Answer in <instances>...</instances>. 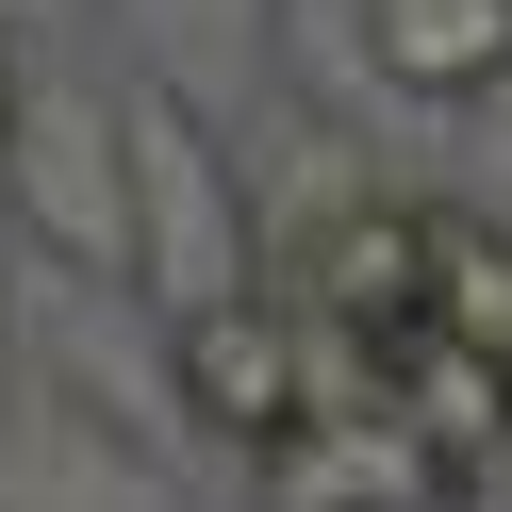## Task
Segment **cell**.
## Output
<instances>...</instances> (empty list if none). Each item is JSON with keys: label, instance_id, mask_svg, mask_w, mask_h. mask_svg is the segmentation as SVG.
<instances>
[{"label": "cell", "instance_id": "7a4b0ae2", "mask_svg": "<svg viewBox=\"0 0 512 512\" xmlns=\"http://www.w3.org/2000/svg\"><path fill=\"white\" fill-rule=\"evenodd\" d=\"M463 496H479V463L413 430L397 380L380 397H314L248 446V512H463Z\"/></svg>", "mask_w": 512, "mask_h": 512}, {"label": "cell", "instance_id": "6da1fadb", "mask_svg": "<svg viewBox=\"0 0 512 512\" xmlns=\"http://www.w3.org/2000/svg\"><path fill=\"white\" fill-rule=\"evenodd\" d=\"M116 133H133V298L149 314H199L232 281H265V215H248V166H232V133H215L199 83L149 67L116 100Z\"/></svg>", "mask_w": 512, "mask_h": 512}, {"label": "cell", "instance_id": "277c9868", "mask_svg": "<svg viewBox=\"0 0 512 512\" xmlns=\"http://www.w3.org/2000/svg\"><path fill=\"white\" fill-rule=\"evenodd\" d=\"M0 182H17L34 248H67L83 281H133V133H116V100H17Z\"/></svg>", "mask_w": 512, "mask_h": 512}, {"label": "cell", "instance_id": "8992f818", "mask_svg": "<svg viewBox=\"0 0 512 512\" xmlns=\"http://www.w3.org/2000/svg\"><path fill=\"white\" fill-rule=\"evenodd\" d=\"M0 512H166V463L100 446L83 413H34V397H0Z\"/></svg>", "mask_w": 512, "mask_h": 512}, {"label": "cell", "instance_id": "9c48e42d", "mask_svg": "<svg viewBox=\"0 0 512 512\" xmlns=\"http://www.w3.org/2000/svg\"><path fill=\"white\" fill-rule=\"evenodd\" d=\"M479 512H512V446H496V496H479Z\"/></svg>", "mask_w": 512, "mask_h": 512}, {"label": "cell", "instance_id": "ba28073f", "mask_svg": "<svg viewBox=\"0 0 512 512\" xmlns=\"http://www.w3.org/2000/svg\"><path fill=\"white\" fill-rule=\"evenodd\" d=\"M17 100H34V83H17V50H0V133H17Z\"/></svg>", "mask_w": 512, "mask_h": 512}, {"label": "cell", "instance_id": "3957f363", "mask_svg": "<svg viewBox=\"0 0 512 512\" xmlns=\"http://www.w3.org/2000/svg\"><path fill=\"white\" fill-rule=\"evenodd\" d=\"M166 397L248 463L281 413H314V331H298V298H281V281H232V298L166 314Z\"/></svg>", "mask_w": 512, "mask_h": 512}, {"label": "cell", "instance_id": "52a82bcc", "mask_svg": "<svg viewBox=\"0 0 512 512\" xmlns=\"http://www.w3.org/2000/svg\"><path fill=\"white\" fill-rule=\"evenodd\" d=\"M430 314H446V331H479V347H512V215L430 199Z\"/></svg>", "mask_w": 512, "mask_h": 512}, {"label": "cell", "instance_id": "5b68a950", "mask_svg": "<svg viewBox=\"0 0 512 512\" xmlns=\"http://www.w3.org/2000/svg\"><path fill=\"white\" fill-rule=\"evenodd\" d=\"M347 50H364L380 100L463 116V100L512 83V0H347Z\"/></svg>", "mask_w": 512, "mask_h": 512}]
</instances>
